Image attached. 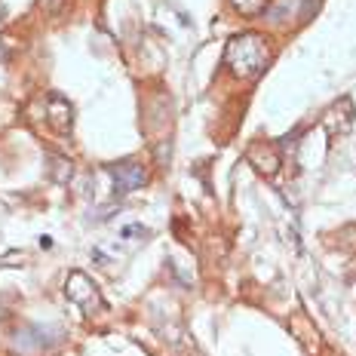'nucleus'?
Listing matches in <instances>:
<instances>
[{
    "label": "nucleus",
    "mask_w": 356,
    "mask_h": 356,
    "mask_svg": "<svg viewBox=\"0 0 356 356\" xmlns=\"http://www.w3.org/2000/svg\"><path fill=\"white\" fill-rule=\"evenodd\" d=\"M225 65L240 80L258 77L270 65V43L261 34H252V31L234 34L225 47Z\"/></svg>",
    "instance_id": "1"
},
{
    "label": "nucleus",
    "mask_w": 356,
    "mask_h": 356,
    "mask_svg": "<svg viewBox=\"0 0 356 356\" xmlns=\"http://www.w3.org/2000/svg\"><path fill=\"white\" fill-rule=\"evenodd\" d=\"M65 295H68V301L77 304L83 314H95V310L102 307L99 286H95L92 280H89L86 273H80V270L68 273V280H65Z\"/></svg>",
    "instance_id": "2"
},
{
    "label": "nucleus",
    "mask_w": 356,
    "mask_h": 356,
    "mask_svg": "<svg viewBox=\"0 0 356 356\" xmlns=\"http://www.w3.org/2000/svg\"><path fill=\"white\" fill-rule=\"evenodd\" d=\"M111 178H114V194L117 197H126L132 194V191L145 188L147 184V169L142 166V163H114V166H108Z\"/></svg>",
    "instance_id": "3"
},
{
    "label": "nucleus",
    "mask_w": 356,
    "mask_h": 356,
    "mask_svg": "<svg viewBox=\"0 0 356 356\" xmlns=\"http://www.w3.org/2000/svg\"><path fill=\"white\" fill-rule=\"evenodd\" d=\"M249 163L261 175H277L280 172V154H277V147L267 145V142H258V145L249 147Z\"/></svg>",
    "instance_id": "4"
},
{
    "label": "nucleus",
    "mask_w": 356,
    "mask_h": 356,
    "mask_svg": "<svg viewBox=\"0 0 356 356\" xmlns=\"http://www.w3.org/2000/svg\"><path fill=\"white\" fill-rule=\"evenodd\" d=\"M49 341H53V332H40L37 325H31V329H22L13 335V347L19 353H37V350H47Z\"/></svg>",
    "instance_id": "5"
},
{
    "label": "nucleus",
    "mask_w": 356,
    "mask_h": 356,
    "mask_svg": "<svg viewBox=\"0 0 356 356\" xmlns=\"http://www.w3.org/2000/svg\"><path fill=\"white\" fill-rule=\"evenodd\" d=\"M47 117H49V123H53L58 132H68L71 123H74V108L68 105V99H62V95H49Z\"/></svg>",
    "instance_id": "6"
},
{
    "label": "nucleus",
    "mask_w": 356,
    "mask_h": 356,
    "mask_svg": "<svg viewBox=\"0 0 356 356\" xmlns=\"http://www.w3.org/2000/svg\"><path fill=\"white\" fill-rule=\"evenodd\" d=\"M301 3L304 0H273V3H267V19L273 22V25H286V22H298L301 19Z\"/></svg>",
    "instance_id": "7"
},
{
    "label": "nucleus",
    "mask_w": 356,
    "mask_h": 356,
    "mask_svg": "<svg viewBox=\"0 0 356 356\" xmlns=\"http://www.w3.org/2000/svg\"><path fill=\"white\" fill-rule=\"evenodd\" d=\"M325 126H329L332 132H344V129H350V123H353V105L347 99H341L335 108L325 114Z\"/></svg>",
    "instance_id": "8"
},
{
    "label": "nucleus",
    "mask_w": 356,
    "mask_h": 356,
    "mask_svg": "<svg viewBox=\"0 0 356 356\" xmlns=\"http://www.w3.org/2000/svg\"><path fill=\"white\" fill-rule=\"evenodd\" d=\"M231 6L240 16H261L267 10V0H231Z\"/></svg>",
    "instance_id": "9"
},
{
    "label": "nucleus",
    "mask_w": 356,
    "mask_h": 356,
    "mask_svg": "<svg viewBox=\"0 0 356 356\" xmlns=\"http://www.w3.org/2000/svg\"><path fill=\"white\" fill-rule=\"evenodd\" d=\"M40 13L43 16H49V19H58V16H65L68 13V6H71V0H40Z\"/></svg>",
    "instance_id": "10"
},
{
    "label": "nucleus",
    "mask_w": 356,
    "mask_h": 356,
    "mask_svg": "<svg viewBox=\"0 0 356 356\" xmlns=\"http://www.w3.org/2000/svg\"><path fill=\"white\" fill-rule=\"evenodd\" d=\"M123 236H145V227H142V225H129V227L123 231Z\"/></svg>",
    "instance_id": "11"
},
{
    "label": "nucleus",
    "mask_w": 356,
    "mask_h": 356,
    "mask_svg": "<svg viewBox=\"0 0 356 356\" xmlns=\"http://www.w3.org/2000/svg\"><path fill=\"white\" fill-rule=\"evenodd\" d=\"M6 53H10V43H6V37H0V58H6Z\"/></svg>",
    "instance_id": "12"
},
{
    "label": "nucleus",
    "mask_w": 356,
    "mask_h": 356,
    "mask_svg": "<svg viewBox=\"0 0 356 356\" xmlns=\"http://www.w3.org/2000/svg\"><path fill=\"white\" fill-rule=\"evenodd\" d=\"M6 314H10V304L0 298V320H6Z\"/></svg>",
    "instance_id": "13"
}]
</instances>
